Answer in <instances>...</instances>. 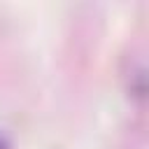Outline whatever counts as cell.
Instances as JSON below:
<instances>
[{"label": "cell", "mask_w": 149, "mask_h": 149, "mask_svg": "<svg viewBox=\"0 0 149 149\" xmlns=\"http://www.w3.org/2000/svg\"><path fill=\"white\" fill-rule=\"evenodd\" d=\"M0 149H7V147H5V142H2V140H0Z\"/></svg>", "instance_id": "obj_1"}]
</instances>
